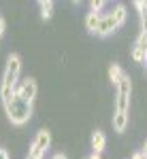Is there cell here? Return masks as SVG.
Here are the masks:
<instances>
[{
    "label": "cell",
    "instance_id": "obj_1",
    "mask_svg": "<svg viewBox=\"0 0 147 159\" xmlns=\"http://www.w3.org/2000/svg\"><path fill=\"white\" fill-rule=\"evenodd\" d=\"M2 104H4L7 117H9V121L13 125H24V123L30 121V117H32V104L30 102H24L17 93L9 102H2Z\"/></svg>",
    "mask_w": 147,
    "mask_h": 159
},
{
    "label": "cell",
    "instance_id": "obj_2",
    "mask_svg": "<svg viewBox=\"0 0 147 159\" xmlns=\"http://www.w3.org/2000/svg\"><path fill=\"white\" fill-rule=\"evenodd\" d=\"M19 70H22V57H19L17 53H11V55H9V60H7V70H4L2 85H7V87H17Z\"/></svg>",
    "mask_w": 147,
    "mask_h": 159
},
{
    "label": "cell",
    "instance_id": "obj_3",
    "mask_svg": "<svg viewBox=\"0 0 147 159\" xmlns=\"http://www.w3.org/2000/svg\"><path fill=\"white\" fill-rule=\"evenodd\" d=\"M130 89H132V83H130V76L124 74L120 85H117V100H115V110L117 112H128V104H130Z\"/></svg>",
    "mask_w": 147,
    "mask_h": 159
},
{
    "label": "cell",
    "instance_id": "obj_4",
    "mask_svg": "<svg viewBox=\"0 0 147 159\" xmlns=\"http://www.w3.org/2000/svg\"><path fill=\"white\" fill-rule=\"evenodd\" d=\"M51 144V134H49L47 129H41L34 138V142H32V147H30V153H28V157L32 159H43L45 157V151L49 148Z\"/></svg>",
    "mask_w": 147,
    "mask_h": 159
},
{
    "label": "cell",
    "instance_id": "obj_5",
    "mask_svg": "<svg viewBox=\"0 0 147 159\" xmlns=\"http://www.w3.org/2000/svg\"><path fill=\"white\" fill-rule=\"evenodd\" d=\"M37 91H38V87H37V81L34 79H24L19 85L15 87V93L24 100V102H30V104L37 98Z\"/></svg>",
    "mask_w": 147,
    "mask_h": 159
},
{
    "label": "cell",
    "instance_id": "obj_6",
    "mask_svg": "<svg viewBox=\"0 0 147 159\" xmlns=\"http://www.w3.org/2000/svg\"><path fill=\"white\" fill-rule=\"evenodd\" d=\"M117 30V24H115V17H113V13H107V15H102L100 17V25H98L96 34L98 36H109Z\"/></svg>",
    "mask_w": 147,
    "mask_h": 159
},
{
    "label": "cell",
    "instance_id": "obj_7",
    "mask_svg": "<svg viewBox=\"0 0 147 159\" xmlns=\"http://www.w3.org/2000/svg\"><path fill=\"white\" fill-rule=\"evenodd\" d=\"M100 13H87L86 15V28H87V32H92V34H96V30H98V25H100Z\"/></svg>",
    "mask_w": 147,
    "mask_h": 159
},
{
    "label": "cell",
    "instance_id": "obj_8",
    "mask_svg": "<svg viewBox=\"0 0 147 159\" xmlns=\"http://www.w3.org/2000/svg\"><path fill=\"white\" fill-rule=\"evenodd\" d=\"M105 144H107V138H105V134L100 132V129H96L94 132V136H92V148H94V153H102L105 151Z\"/></svg>",
    "mask_w": 147,
    "mask_h": 159
},
{
    "label": "cell",
    "instance_id": "obj_9",
    "mask_svg": "<svg viewBox=\"0 0 147 159\" xmlns=\"http://www.w3.org/2000/svg\"><path fill=\"white\" fill-rule=\"evenodd\" d=\"M126 125H128V112H117L115 110V115H113V129L115 132H124Z\"/></svg>",
    "mask_w": 147,
    "mask_h": 159
},
{
    "label": "cell",
    "instance_id": "obj_10",
    "mask_svg": "<svg viewBox=\"0 0 147 159\" xmlns=\"http://www.w3.org/2000/svg\"><path fill=\"white\" fill-rule=\"evenodd\" d=\"M122 76H124V72H122V68H120V64H111L109 66V81L117 87L120 81H122Z\"/></svg>",
    "mask_w": 147,
    "mask_h": 159
},
{
    "label": "cell",
    "instance_id": "obj_11",
    "mask_svg": "<svg viewBox=\"0 0 147 159\" xmlns=\"http://www.w3.org/2000/svg\"><path fill=\"white\" fill-rule=\"evenodd\" d=\"M111 13H113V17H115V24H117V28L126 24L128 13H126V7H124V4H115V9H113Z\"/></svg>",
    "mask_w": 147,
    "mask_h": 159
},
{
    "label": "cell",
    "instance_id": "obj_12",
    "mask_svg": "<svg viewBox=\"0 0 147 159\" xmlns=\"http://www.w3.org/2000/svg\"><path fill=\"white\" fill-rule=\"evenodd\" d=\"M38 7H41V17L43 19H51V15H53V2L51 0H41Z\"/></svg>",
    "mask_w": 147,
    "mask_h": 159
},
{
    "label": "cell",
    "instance_id": "obj_13",
    "mask_svg": "<svg viewBox=\"0 0 147 159\" xmlns=\"http://www.w3.org/2000/svg\"><path fill=\"white\" fill-rule=\"evenodd\" d=\"M130 55H132V60L135 61H147V53H145V49H141L139 45H132V51H130Z\"/></svg>",
    "mask_w": 147,
    "mask_h": 159
},
{
    "label": "cell",
    "instance_id": "obj_14",
    "mask_svg": "<svg viewBox=\"0 0 147 159\" xmlns=\"http://www.w3.org/2000/svg\"><path fill=\"white\" fill-rule=\"evenodd\" d=\"M13 96H15V87H7V85L0 87V98H2V102H9Z\"/></svg>",
    "mask_w": 147,
    "mask_h": 159
},
{
    "label": "cell",
    "instance_id": "obj_15",
    "mask_svg": "<svg viewBox=\"0 0 147 159\" xmlns=\"http://www.w3.org/2000/svg\"><path fill=\"white\" fill-rule=\"evenodd\" d=\"M136 45H139L141 49H145V53H147V32H141V34H139V38H136Z\"/></svg>",
    "mask_w": 147,
    "mask_h": 159
},
{
    "label": "cell",
    "instance_id": "obj_16",
    "mask_svg": "<svg viewBox=\"0 0 147 159\" xmlns=\"http://www.w3.org/2000/svg\"><path fill=\"white\" fill-rule=\"evenodd\" d=\"M135 7L139 9V15H145L147 13V0H136Z\"/></svg>",
    "mask_w": 147,
    "mask_h": 159
},
{
    "label": "cell",
    "instance_id": "obj_17",
    "mask_svg": "<svg viewBox=\"0 0 147 159\" xmlns=\"http://www.w3.org/2000/svg\"><path fill=\"white\" fill-rule=\"evenodd\" d=\"M90 7H92V13H100V9L105 7V2H102V0H92Z\"/></svg>",
    "mask_w": 147,
    "mask_h": 159
},
{
    "label": "cell",
    "instance_id": "obj_18",
    "mask_svg": "<svg viewBox=\"0 0 147 159\" xmlns=\"http://www.w3.org/2000/svg\"><path fill=\"white\" fill-rule=\"evenodd\" d=\"M141 28H143V32H147V13L141 15Z\"/></svg>",
    "mask_w": 147,
    "mask_h": 159
},
{
    "label": "cell",
    "instance_id": "obj_19",
    "mask_svg": "<svg viewBox=\"0 0 147 159\" xmlns=\"http://www.w3.org/2000/svg\"><path fill=\"white\" fill-rule=\"evenodd\" d=\"M132 159H147V155L141 151V153H135V155H132Z\"/></svg>",
    "mask_w": 147,
    "mask_h": 159
},
{
    "label": "cell",
    "instance_id": "obj_20",
    "mask_svg": "<svg viewBox=\"0 0 147 159\" xmlns=\"http://www.w3.org/2000/svg\"><path fill=\"white\" fill-rule=\"evenodd\" d=\"M4 28H7V24H4V19H2V17H0V36H2V34H4Z\"/></svg>",
    "mask_w": 147,
    "mask_h": 159
},
{
    "label": "cell",
    "instance_id": "obj_21",
    "mask_svg": "<svg viewBox=\"0 0 147 159\" xmlns=\"http://www.w3.org/2000/svg\"><path fill=\"white\" fill-rule=\"evenodd\" d=\"M0 159H9V153L4 148H0Z\"/></svg>",
    "mask_w": 147,
    "mask_h": 159
},
{
    "label": "cell",
    "instance_id": "obj_22",
    "mask_svg": "<svg viewBox=\"0 0 147 159\" xmlns=\"http://www.w3.org/2000/svg\"><path fill=\"white\" fill-rule=\"evenodd\" d=\"M87 159H100V155H98V153H92V155H90Z\"/></svg>",
    "mask_w": 147,
    "mask_h": 159
},
{
    "label": "cell",
    "instance_id": "obj_23",
    "mask_svg": "<svg viewBox=\"0 0 147 159\" xmlns=\"http://www.w3.org/2000/svg\"><path fill=\"white\" fill-rule=\"evenodd\" d=\"M53 159H66V155H62V153H58V155H53Z\"/></svg>",
    "mask_w": 147,
    "mask_h": 159
},
{
    "label": "cell",
    "instance_id": "obj_24",
    "mask_svg": "<svg viewBox=\"0 0 147 159\" xmlns=\"http://www.w3.org/2000/svg\"><path fill=\"white\" fill-rule=\"evenodd\" d=\"M143 153L147 155V140H145V147H143Z\"/></svg>",
    "mask_w": 147,
    "mask_h": 159
},
{
    "label": "cell",
    "instance_id": "obj_25",
    "mask_svg": "<svg viewBox=\"0 0 147 159\" xmlns=\"http://www.w3.org/2000/svg\"><path fill=\"white\" fill-rule=\"evenodd\" d=\"M26 159H32V157H26Z\"/></svg>",
    "mask_w": 147,
    "mask_h": 159
}]
</instances>
